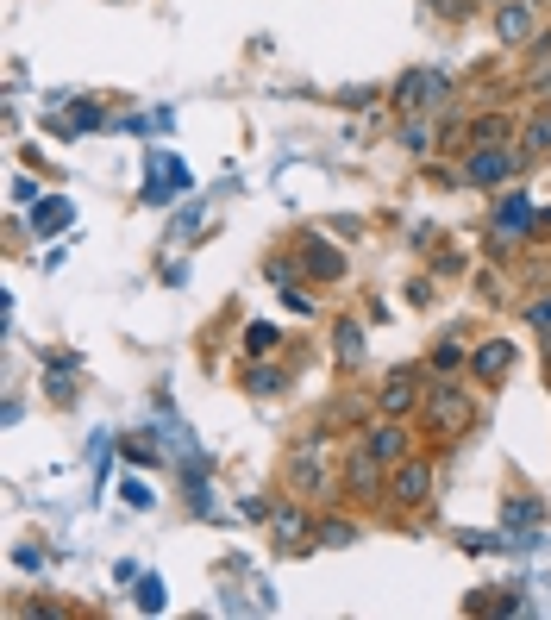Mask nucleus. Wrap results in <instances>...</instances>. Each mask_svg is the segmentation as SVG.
<instances>
[{
	"label": "nucleus",
	"instance_id": "obj_1",
	"mask_svg": "<svg viewBox=\"0 0 551 620\" xmlns=\"http://www.w3.org/2000/svg\"><path fill=\"white\" fill-rule=\"evenodd\" d=\"M445 94H451L445 69H407V76L395 82V107H401V113H426V107H439Z\"/></svg>",
	"mask_w": 551,
	"mask_h": 620
},
{
	"label": "nucleus",
	"instance_id": "obj_2",
	"mask_svg": "<svg viewBox=\"0 0 551 620\" xmlns=\"http://www.w3.org/2000/svg\"><path fill=\"white\" fill-rule=\"evenodd\" d=\"M514 170H520V151H508L501 138H495V145H476V151H470V163H464V176H470L476 188H501Z\"/></svg>",
	"mask_w": 551,
	"mask_h": 620
},
{
	"label": "nucleus",
	"instance_id": "obj_3",
	"mask_svg": "<svg viewBox=\"0 0 551 620\" xmlns=\"http://www.w3.org/2000/svg\"><path fill=\"white\" fill-rule=\"evenodd\" d=\"M389 495L401 508H426V495H433V464H420V458H401L389 470Z\"/></svg>",
	"mask_w": 551,
	"mask_h": 620
},
{
	"label": "nucleus",
	"instance_id": "obj_4",
	"mask_svg": "<svg viewBox=\"0 0 551 620\" xmlns=\"http://www.w3.org/2000/svg\"><path fill=\"white\" fill-rule=\"evenodd\" d=\"M182 188H188V170H182V163L170 157V151H151V176H145V201H176L182 195Z\"/></svg>",
	"mask_w": 551,
	"mask_h": 620
},
{
	"label": "nucleus",
	"instance_id": "obj_5",
	"mask_svg": "<svg viewBox=\"0 0 551 620\" xmlns=\"http://www.w3.org/2000/svg\"><path fill=\"white\" fill-rule=\"evenodd\" d=\"M426 414H433V426H439V433H451V439H458V433H470V420H476V408H470V401H464L458 389H433V401H426Z\"/></svg>",
	"mask_w": 551,
	"mask_h": 620
},
{
	"label": "nucleus",
	"instance_id": "obj_6",
	"mask_svg": "<svg viewBox=\"0 0 551 620\" xmlns=\"http://www.w3.org/2000/svg\"><path fill=\"white\" fill-rule=\"evenodd\" d=\"M320 451H326V439H307V445L295 451V464H289V483H295L301 495H326V489H332V483H326Z\"/></svg>",
	"mask_w": 551,
	"mask_h": 620
},
{
	"label": "nucleus",
	"instance_id": "obj_7",
	"mask_svg": "<svg viewBox=\"0 0 551 620\" xmlns=\"http://www.w3.org/2000/svg\"><path fill=\"white\" fill-rule=\"evenodd\" d=\"M270 533H276V552H307V539H314V527H307L301 508H276L270 514Z\"/></svg>",
	"mask_w": 551,
	"mask_h": 620
},
{
	"label": "nucleus",
	"instance_id": "obj_8",
	"mask_svg": "<svg viewBox=\"0 0 551 620\" xmlns=\"http://www.w3.org/2000/svg\"><path fill=\"white\" fill-rule=\"evenodd\" d=\"M376 401H382V414H407V408L420 401V376H414V370H389Z\"/></svg>",
	"mask_w": 551,
	"mask_h": 620
},
{
	"label": "nucleus",
	"instance_id": "obj_9",
	"mask_svg": "<svg viewBox=\"0 0 551 620\" xmlns=\"http://www.w3.org/2000/svg\"><path fill=\"white\" fill-rule=\"evenodd\" d=\"M495 38L501 44H526L533 38V7H526V0H501L495 7Z\"/></svg>",
	"mask_w": 551,
	"mask_h": 620
},
{
	"label": "nucleus",
	"instance_id": "obj_10",
	"mask_svg": "<svg viewBox=\"0 0 551 620\" xmlns=\"http://www.w3.org/2000/svg\"><path fill=\"white\" fill-rule=\"evenodd\" d=\"M364 451H370V458H382V464H401L407 458V433H401V426H389V420H382V426H370V433H364Z\"/></svg>",
	"mask_w": 551,
	"mask_h": 620
},
{
	"label": "nucleus",
	"instance_id": "obj_11",
	"mask_svg": "<svg viewBox=\"0 0 551 620\" xmlns=\"http://www.w3.org/2000/svg\"><path fill=\"white\" fill-rule=\"evenodd\" d=\"M508 364H514V345L508 339H489L483 351L470 357V370H476V383H501V376H508Z\"/></svg>",
	"mask_w": 551,
	"mask_h": 620
},
{
	"label": "nucleus",
	"instance_id": "obj_12",
	"mask_svg": "<svg viewBox=\"0 0 551 620\" xmlns=\"http://www.w3.org/2000/svg\"><path fill=\"white\" fill-rule=\"evenodd\" d=\"M526 226H533V201H526V195H501V207H495V238H520Z\"/></svg>",
	"mask_w": 551,
	"mask_h": 620
},
{
	"label": "nucleus",
	"instance_id": "obj_13",
	"mask_svg": "<svg viewBox=\"0 0 551 620\" xmlns=\"http://www.w3.org/2000/svg\"><path fill=\"white\" fill-rule=\"evenodd\" d=\"M301 257H307V270H314V276H345V257L339 251H332V245H320V238H307V245H301Z\"/></svg>",
	"mask_w": 551,
	"mask_h": 620
},
{
	"label": "nucleus",
	"instance_id": "obj_14",
	"mask_svg": "<svg viewBox=\"0 0 551 620\" xmlns=\"http://www.w3.org/2000/svg\"><path fill=\"white\" fill-rule=\"evenodd\" d=\"M526 151H533V157H551V107H539L533 119H526Z\"/></svg>",
	"mask_w": 551,
	"mask_h": 620
},
{
	"label": "nucleus",
	"instance_id": "obj_15",
	"mask_svg": "<svg viewBox=\"0 0 551 620\" xmlns=\"http://www.w3.org/2000/svg\"><path fill=\"white\" fill-rule=\"evenodd\" d=\"M332 351H339L345 364H357V357H364V326H351V320H339V332H332Z\"/></svg>",
	"mask_w": 551,
	"mask_h": 620
},
{
	"label": "nucleus",
	"instance_id": "obj_16",
	"mask_svg": "<svg viewBox=\"0 0 551 620\" xmlns=\"http://www.w3.org/2000/svg\"><path fill=\"white\" fill-rule=\"evenodd\" d=\"M32 226H38V232L69 226V201H32Z\"/></svg>",
	"mask_w": 551,
	"mask_h": 620
},
{
	"label": "nucleus",
	"instance_id": "obj_17",
	"mask_svg": "<svg viewBox=\"0 0 551 620\" xmlns=\"http://www.w3.org/2000/svg\"><path fill=\"white\" fill-rule=\"evenodd\" d=\"M401 145L414 151V157H426V151L439 145V138H433V126H426V119H407V126H401Z\"/></svg>",
	"mask_w": 551,
	"mask_h": 620
},
{
	"label": "nucleus",
	"instance_id": "obj_18",
	"mask_svg": "<svg viewBox=\"0 0 551 620\" xmlns=\"http://www.w3.org/2000/svg\"><path fill=\"white\" fill-rule=\"evenodd\" d=\"M320 545H332V552H345V545H357V527L351 520H320V533H314Z\"/></svg>",
	"mask_w": 551,
	"mask_h": 620
},
{
	"label": "nucleus",
	"instance_id": "obj_19",
	"mask_svg": "<svg viewBox=\"0 0 551 620\" xmlns=\"http://www.w3.org/2000/svg\"><path fill=\"white\" fill-rule=\"evenodd\" d=\"M119 451H126L132 464H157V458H163V451H157V439H151V433H132V439L119 445Z\"/></svg>",
	"mask_w": 551,
	"mask_h": 620
},
{
	"label": "nucleus",
	"instance_id": "obj_20",
	"mask_svg": "<svg viewBox=\"0 0 551 620\" xmlns=\"http://www.w3.org/2000/svg\"><path fill=\"white\" fill-rule=\"evenodd\" d=\"M245 351H251V357L276 351V326H245Z\"/></svg>",
	"mask_w": 551,
	"mask_h": 620
},
{
	"label": "nucleus",
	"instance_id": "obj_21",
	"mask_svg": "<svg viewBox=\"0 0 551 620\" xmlns=\"http://www.w3.org/2000/svg\"><path fill=\"white\" fill-rule=\"evenodd\" d=\"M132 602L145 608V614H157V608H163V577H145V583H138V595H132Z\"/></svg>",
	"mask_w": 551,
	"mask_h": 620
},
{
	"label": "nucleus",
	"instance_id": "obj_22",
	"mask_svg": "<svg viewBox=\"0 0 551 620\" xmlns=\"http://www.w3.org/2000/svg\"><path fill=\"white\" fill-rule=\"evenodd\" d=\"M533 520H545V508H539V502H508V527H520V533H526Z\"/></svg>",
	"mask_w": 551,
	"mask_h": 620
},
{
	"label": "nucleus",
	"instance_id": "obj_23",
	"mask_svg": "<svg viewBox=\"0 0 551 620\" xmlns=\"http://www.w3.org/2000/svg\"><path fill=\"white\" fill-rule=\"evenodd\" d=\"M245 389H251V395H276V389H282V370H251Z\"/></svg>",
	"mask_w": 551,
	"mask_h": 620
},
{
	"label": "nucleus",
	"instance_id": "obj_24",
	"mask_svg": "<svg viewBox=\"0 0 551 620\" xmlns=\"http://www.w3.org/2000/svg\"><path fill=\"white\" fill-rule=\"evenodd\" d=\"M458 364H464V345L439 339V345H433V370H458Z\"/></svg>",
	"mask_w": 551,
	"mask_h": 620
},
{
	"label": "nucleus",
	"instance_id": "obj_25",
	"mask_svg": "<svg viewBox=\"0 0 551 620\" xmlns=\"http://www.w3.org/2000/svg\"><path fill=\"white\" fill-rule=\"evenodd\" d=\"M69 126H101V107H94V101H76V107H69Z\"/></svg>",
	"mask_w": 551,
	"mask_h": 620
},
{
	"label": "nucleus",
	"instance_id": "obj_26",
	"mask_svg": "<svg viewBox=\"0 0 551 620\" xmlns=\"http://www.w3.org/2000/svg\"><path fill=\"white\" fill-rule=\"evenodd\" d=\"M119 495H126V502H132V508H151V502H157V495H151V483H138V476H132V483H126V489H119Z\"/></svg>",
	"mask_w": 551,
	"mask_h": 620
},
{
	"label": "nucleus",
	"instance_id": "obj_27",
	"mask_svg": "<svg viewBox=\"0 0 551 620\" xmlns=\"http://www.w3.org/2000/svg\"><path fill=\"white\" fill-rule=\"evenodd\" d=\"M526 320H533L539 332H551V295H545V301H533V307H526Z\"/></svg>",
	"mask_w": 551,
	"mask_h": 620
},
{
	"label": "nucleus",
	"instance_id": "obj_28",
	"mask_svg": "<svg viewBox=\"0 0 551 620\" xmlns=\"http://www.w3.org/2000/svg\"><path fill=\"white\" fill-rule=\"evenodd\" d=\"M526 7H545V0H526Z\"/></svg>",
	"mask_w": 551,
	"mask_h": 620
},
{
	"label": "nucleus",
	"instance_id": "obj_29",
	"mask_svg": "<svg viewBox=\"0 0 551 620\" xmlns=\"http://www.w3.org/2000/svg\"><path fill=\"white\" fill-rule=\"evenodd\" d=\"M545 226H551V213H545Z\"/></svg>",
	"mask_w": 551,
	"mask_h": 620
}]
</instances>
